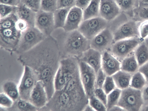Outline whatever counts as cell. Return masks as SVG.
<instances>
[{
  "instance_id": "6",
  "label": "cell",
  "mask_w": 148,
  "mask_h": 111,
  "mask_svg": "<svg viewBox=\"0 0 148 111\" xmlns=\"http://www.w3.org/2000/svg\"><path fill=\"white\" fill-rule=\"evenodd\" d=\"M107 21L100 17L83 20L78 30L86 39L90 40L106 28Z\"/></svg>"
},
{
  "instance_id": "40",
  "label": "cell",
  "mask_w": 148,
  "mask_h": 111,
  "mask_svg": "<svg viewBox=\"0 0 148 111\" xmlns=\"http://www.w3.org/2000/svg\"><path fill=\"white\" fill-rule=\"evenodd\" d=\"M94 95L106 106L107 94L102 88H95L94 91Z\"/></svg>"
},
{
  "instance_id": "26",
  "label": "cell",
  "mask_w": 148,
  "mask_h": 111,
  "mask_svg": "<svg viewBox=\"0 0 148 111\" xmlns=\"http://www.w3.org/2000/svg\"><path fill=\"white\" fill-rule=\"evenodd\" d=\"M70 9L69 8H58L53 12L55 29L63 28Z\"/></svg>"
},
{
  "instance_id": "42",
  "label": "cell",
  "mask_w": 148,
  "mask_h": 111,
  "mask_svg": "<svg viewBox=\"0 0 148 111\" xmlns=\"http://www.w3.org/2000/svg\"><path fill=\"white\" fill-rule=\"evenodd\" d=\"M76 0H57V9L69 8L75 6Z\"/></svg>"
},
{
  "instance_id": "22",
  "label": "cell",
  "mask_w": 148,
  "mask_h": 111,
  "mask_svg": "<svg viewBox=\"0 0 148 111\" xmlns=\"http://www.w3.org/2000/svg\"><path fill=\"white\" fill-rule=\"evenodd\" d=\"M139 67L134 54L126 57L121 62V70L130 74L136 72Z\"/></svg>"
},
{
  "instance_id": "38",
  "label": "cell",
  "mask_w": 148,
  "mask_h": 111,
  "mask_svg": "<svg viewBox=\"0 0 148 111\" xmlns=\"http://www.w3.org/2000/svg\"><path fill=\"white\" fill-rule=\"evenodd\" d=\"M42 0H21L20 2L37 12L40 10Z\"/></svg>"
},
{
  "instance_id": "52",
  "label": "cell",
  "mask_w": 148,
  "mask_h": 111,
  "mask_svg": "<svg viewBox=\"0 0 148 111\" xmlns=\"http://www.w3.org/2000/svg\"><path fill=\"white\" fill-rule=\"evenodd\" d=\"M140 1L143 3L148 4V0H140Z\"/></svg>"
},
{
  "instance_id": "3",
  "label": "cell",
  "mask_w": 148,
  "mask_h": 111,
  "mask_svg": "<svg viewBox=\"0 0 148 111\" xmlns=\"http://www.w3.org/2000/svg\"><path fill=\"white\" fill-rule=\"evenodd\" d=\"M65 38L62 46L63 53L66 55L81 56L90 48V41L78 30L70 32Z\"/></svg>"
},
{
  "instance_id": "49",
  "label": "cell",
  "mask_w": 148,
  "mask_h": 111,
  "mask_svg": "<svg viewBox=\"0 0 148 111\" xmlns=\"http://www.w3.org/2000/svg\"><path fill=\"white\" fill-rule=\"evenodd\" d=\"M109 111H125V110L121 107L116 105L112 107Z\"/></svg>"
},
{
  "instance_id": "20",
  "label": "cell",
  "mask_w": 148,
  "mask_h": 111,
  "mask_svg": "<svg viewBox=\"0 0 148 111\" xmlns=\"http://www.w3.org/2000/svg\"><path fill=\"white\" fill-rule=\"evenodd\" d=\"M36 12L20 2L17 6L16 14L18 19L25 21L29 27L35 26Z\"/></svg>"
},
{
  "instance_id": "4",
  "label": "cell",
  "mask_w": 148,
  "mask_h": 111,
  "mask_svg": "<svg viewBox=\"0 0 148 111\" xmlns=\"http://www.w3.org/2000/svg\"><path fill=\"white\" fill-rule=\"evenodd\" d=\"M143 103L141 91L129 87L122 90L117 105L125 111H139Z\"/></svg>"
},
{
  "instance_id": "41",
  "label": "cell",
  "mask_w": 148,
  "mask_h": 111,
  "mask_svg": "<svg viewBox=\"0 0 148 111\" xmlns=\"http://www.w3.org/2000/svg\"><path fill=\"white\" fill-rule=\"evenodd\" d=\"M139 36L142 39L148 38V20L145 21L140 25L139 28Z\"/></svg>"
},
{
  "instance_id": "51",
  "label": "cell",
  "mask_w": 148,
  "mask_h": 111,
  "mask_svg": "<svg viewBox=\"0 0 148 111\" xmlns=\"http://www.w3.org/2000/svg\"><path fill=\"white\" fill-rule=\"evenodd\" d=\"M140 109H142L141 110L143 111H148V103L144 107L142 106Z\"/></svg>"
},
{
  "instance_id": "14",
  "label": "cell",
  "mask_w": 148,
  "mask_h": 111,
  "mask_svg": "<svg viewBox=\"0 0 148 111\" xmlns=\"http://www.w3.org/2000/svg\"><path fill=\"white\" fill-rule=\"evenodd\" d=\"M113 36L110 30L106 28L90 41V48L101 52L110 46Z\"/></svg>"
},
{
  "instance_id": "18",
  "label": "cell",
  "mask_w": 148,
  "mask_h": 111,
  "mask_svg": "<svg viewBox=\"0 0 148 111\" xmlns=\"http://www.w3.org/2000/svg\"><path fill=\"white\" fill-rule=\"evenodd\" d=\"M101 68L107 76H112L121 70V62L110 52L102 54Z\"/></svg>"
},
{
  "instance_id": "8",
  "label": "cell",
  "mask_w": 148,
  "mask_h": 111,
  "mask_svg": "<svg viewBox=\"0 0 148 111\" xmlns=\"http://www.w3.org/2000/svg\"><path fill=\"white\" fill-rule=\"evenodd\" d=\"M24 66L18 88L20 98L29 101L31 93L39 80L36 73L31 68L27 65Z\"/></svg>"
},
{
  "instance_id": "48",
  "label": "cell",
  "mask_w": 148,
  "mask_h": 111,
  "mask_svg": "<svg viewBox=\"0 0 148 111\" xmlns=\"http://www.w3.org/2000/svg\"><path fill=\"white\" fill-rule=\"evenodd\" d=\"M20 2V0H0V4L17 6Z\"/></svg>"
},
{
  "instance_id": "25",
  "label": "cell",
  "mask_w": 148,
  "mask_h": 111,
  "mask_svg": "<svg viewBox=\"0 0 148 111\" xmlns=\"http://www.w3.org/2000/svg\"><path fill=\"white\" fill-rule=\"evenodd\" d=\"M100 0H92L83 11V20L98 17Z\"/></svg>"
},
{
  "instance_id": "54",
  "label": "cell",
  "mask_w": 148,
  "mask_h": 111,
  "mask_svg": "<svg viewBox=\"0 0 148 111\" xmlns=\"http://www.w3.org/2000/svg\"><path fill=\"white\" fill-rule=\"evenodd\" d=\"M20 0V1H21V0Z\"/></svg>"
},
{
  "instance_id": "37",
  "label": "cell",
  "mask_w": 148,
  "mask_h": 111,
  "mask_svg": "<svg viewBox=\"0 0 148 111\" xmlns=\"http://www.w3.org/2000/svg\"><path fill=\"white\" fill-rule=\"evenodd\" d=\"M14 101L4 92L0 93V105L1 107L9 108H11Z\"/></svg>"
},
{
  "instance_id": "27",
  "label": "cell",
  "mask_w": 148,
  "mask_h": 111,
  "mask_svg": "<svg viewBox=\"0 0 148 111\" xmlns=\"http://www.w3.org/2000/svg\"><path fill=\"white\" fill-rule=\"evenodd\" d=\"M146 82L144 75L138 71L135 72L132 76L130 86L135 89L140 90L145 85Z\"/></svg>"
},
{
  "instance_id": "13",
  "label": "cell",
  "mask_w": 148,
  "mask_h": 111,
  "mask_svg": "<svg viewBox=\"0 0 148 111\" xmlns=\"http://www.w3.org/2000/svg\"><path fill=\"white\" fill-rule=\"evenodd\" d=\"M79 61L75 57H68L61 59L59 67L66 83L79 74Z\"/></svg>"
},
{
  "instance_id": "32",
  "label": "cell",
  "mask_w": 148,
  "mask_h": 111,
  "mask_svg": "<svg viewBox=\"0 0 148 111\" xmlns=\"http://www.w3.org/2000/svg\"><path fill=\"white\" fill-rule=\"evenodd\" d=\"M57 0H42L40 10L53 13L57 9Z\"/></svg>"
},
{
  "instance_id": "2",
  "label": "cell",
  "mask_w": 148,
  "mask_h": 111,
  "mask_svg": "<svg viewBox=\"0 0 148 111\" xmlns=\"http://www.w3.org/2000/svg\"><path fill=\"white\" fill-rule=\"evenodd\" d=\"M88 103V98L84 91L55 90L45 106L49 110L80 111Z\"/></svg>"
},
{
  "instance_id": "15",
  "label": "cell",
  "mask_w": 148,
  "mask_h": 111,
  "mask_svg": "<svg viewBox=\"0 0 148 111\" xmlns=\"http://www.w3.org/2000/svg\"><path fill=\"white\" fill-rule=\"evenodd\" d=\"M39 109L44 107L49 99L44 85L40 81L36 82L30 96L29 100Z\"/></svg>"
},
{
  "instance_id": "33",
  "label": "cell",
  "mask_w": 148,
  "mask_h": 111,
  "mask_svg": "<svg viewBox=\"0 0 148 111\" xmlns=\"http://www.w3.org/2000/svg\"><path fill=\"white\" fill-rule=\"evenodd\" d=\"M88 104L95 111H107L106 106L94 95L88 98Z\"/></svg>"
},
{
  "instance_id": "29",
  "label": "cell",
  "mask_w": 148,
  "mask_h": 111,
  "mask_svg": "<svg viewBox=\"0 0 148 111\" xmlns=\"http://www.w3.org/2000/svg\"><path fill=\"white\" fill-rule=\"evenodd\" d=\"M18 19L16 13H12L0 18V29L9 28L15 26Z\"/></svg>"
},
{
  "instance_id": "19",
  "label": "cell",
  "mask_w": 148,
  "mask_h": 111,
  "mask_svg": "<svg viewBox=\"0 0 148 111\" xmlns=\"http://www.w3.org/2000/svg\"><path fill=\"white\" fill-rule=\"evenodd\" d=\"M101 53L90 48L83 53L79 61L87 64L97 73L101 68L102 54Z\"/></svg>"
},
{
  "instance_id": "43",
  "label": "cell",
  "mask_w": 148,
  "mask_h": 111,
  "mask_svg": "<svg viewBox=\"0 0 148 111\" xmlns=\"http://www.w3.org/2000/svg\"><path fill=\"white\" fill-rule=\"evenodd\" d=\"M145 4L142 6L139 9L138 12L139 16L144 21L148 20V4Z\"/></svg>"
},
{
  "instance_id": "46",
  "label": "cell",
  "mask_w": 148,
  "mask_h": 111,
  "mask_svg": "<svg viewBox=\"0 0 148 111\" xmlns=\"http://www.w3.org/2000/svg\"><path fill=\"white\" fill-rule=\"evenodd\" d=\"M138 70L143 74L145 77L147 82H148V61L140 66Z\"/></svg>"
},
{
  "instance_id": "7",
  "label": "cell",
  "mask_w": 148,
  "mask_h": 111,
  "mask_svg": "<svg viewBox=\"0 0 148 111\" xmlns=\"http://www.w3.org/2000/svg\"><path fill=\"white\" fill-rule=\"evenodd\" d=\"M138 37L124 39L115 42L112 46L111 52L121 62L129 56L141 43Z\"/></svg>"
},
{
  "instance_id": "36",
  "label": "cell",
  "mask_w": 148,
  "mask_h": 111,
  "mask_svg": "<svg viewBox=\"0 0 148 111\" xmlns=\"http://www.w3.org/2000/svg\"><path fill=\"white\" fill-rule=\"evenodd\" d=\"M116 87L112 76H107L102 88L108 94L114 89Z\"/></svg>"
},
{
  "instance_id": "10",
  "label": "cell",
  "mask_w": 148,
  "mask_h": 111,
  "mask_svg": "<svg viewBox=\"0 0 148 111\" xmlns=\"http://www.w3.org/2000/svg\"><path fill=\"white\" fill-rule=\"evenodd\" d=\"M79 65L80 80L89 98L94 95L96 73L93 68L84 62L79 61Z\"/></svg>"
},
{
  "instance_id": "11",
  "label": "cell",
  "mask_w": 148,
  "mask_h": 111,
  "mask_svg": "<svg viewBox=\"0 0 148 111\" xmlns=\"http://www.w3.org/2000/svg\"><path fill=\"white\" fill-rule=\"evenodd\" d=\"M35 27L46 37L51 36L55 29L53 13L39 10L36 13Z\"/></svg>"
},
{
  "instance_id": "44",
  "label": "cell",
  "mask_w": 148,
  "mask_h": 111,
  "mask_svg": "<svg viewBox=\"0 0 148 111\" xmlns=\"http://www.w3.org/2000/svg\"><path fill=\"white\" fill-rule=\"evenodd\" d=\"M15 26L16 29L21 32L25 31L29 27L25 21L20 19H18Z\"/></svg>"
},
{
  "instance_id": "39",
  "label": "cell",
  "mask_w": 148,
  "mask_h": 111,
  "mask_svg": "<svg viewBox=\"0 0 148 111\" xmlns=\"http://www.w3.org/2000/svg\"><path fill=\"white\" fill-rule=\"evenodd\" d=\"M107 75L101 68L96 73L95 87L102 88Z\"/></svg>"
},
{
  "instance_id": "53",
  "label": "cell",
  "mask_w": 148,
  "mask_h": 111,
  "mask_svg": "<svg viewBox=\"0 0 148 111\" xmlns=\"http://www.w3.org/2000/svg\"><path fill=\"white\" fill-rule=\"evenodd\" d=\"M145 39H146L145 42L146 43L147 45L148 46V38Z\"/></svg>"
},
{
  "instance_id": "47",
  "label": "cell",
  "mask_w": 148,
  "mask_h": 111,
  "mask_svg": "<svg viewBox=\"0 0 148 111\" xmlns=\"http://www.w3.org/2000/svg\"><path fill=\"white\" fill-rule=\"evenodd\" d=\"M141 91L144 103H148V83L146 84Z\"/></svg>"
},
{
  "instance_id": "1",
  "label": "cell",
  "mask_w": 148,
  "mask_h": 111,
  "mask_svg": "<svg viewBox=\"0 0 148 111\" xmlns=\"http://www.w3.org/2000/svg\"><path fill=\"white\" fill-rule=\"evenodd\" d=\"M60 51L56 39L51 36L46 37L30 50L20 54L18 61L27 66L36 73L43 83L49 100L54 92V79L59 68Z\"/></svg>"
},
{
  "instance_id": "30",
  "label": "cell",
  "mask_w": 148,
  "mask_h": 111,
  "mask_svg": "<svg viewBox=\"0 0 148 111\" xmlns=\"http://www.w3.org/2000/svg\"><path fill=\"white\" fill-rule=\"evenodd\" d=\"M16 106L21 111H36L39 109L29 101L19 98L16 101Z\"/></svg>"
},
{
  "instance_id": "5",
  "label": "cell",
  "mask_w": 148,
  "mask_h": 111,
  "mask_svg": "<svg viewBox=\"0 0 148 111\" xmlns=\"http://www.w3.org/2000/svg\"><path fill=\"white\" fill-rule=\"evenodd\" d=\"M46 37L35 27H29L22 32L15 52L20 54L31 49L43 41Z\"/></svg>"
},
{
  "instance_id": "9",
  "label": "cell",
  "mask_w": 148,
  "mask_h": 111,
  "mask_svg": "<svg viewBox=\"0 0 148 111\" xmlns=\"http://www.w3.org/2000/svg\"><path fill=\"white\" fill-rule=\"evenodd\" d=\"M21 32L15 26L0 29V46L2 49L12 53L15 52L20 38Z\"/></svg>"
},
{
  "instance_id": "50",
  "label": "cell",
  "mask_w": 148,
  "mask_h": 111,
  "mask_svg": "<svg viewBox=\"0 0 148 111\" xmlns=\"http://www.w3.org/2000/svg\"><path fill=\"white\" fill-rule=\"evenodd\" d=\"M84 111H92L95 110L88 103L85 108Z\"/></svg>"
},
{
  "instance_id": "35",
  "label": "cell",
  "mask_w": 148,
  "mask_h": 111,
  "mask_svg": "<svg viewBox=\"0 0 148 111\" xmlns=\"http://www.w3.org/2000/svg\"><path fill=\"white\" fill-rule=\"evenodd\" d=\"M17 6L0 4V18L6 17L12 14L16 13Z\"/></svg>"
},
{
  "instance_id": "12",
  "label": "cell",
  "mask_w": 148,
  "mask_h": 111,
  "mask_svg": "<svg viewBox=\"0 0 148 111\" xmlns=\"http://www.w3.org/2000/svg\"><path fill=\"white\" fill-rule=\"evenodd\" d=\"M139 25L134 21H129L124 23L115 32L113 35V40L115 42L124 39L138 37L139 36Z\"/></svg>"
},
{
  "instance_id": "28",
  "label": "cell",
  "mask_w": 148,
  "mask_h": 111,
  "mask_svg": "<svg viewBox=\"0 0 148 111\" xmlns=\"http://www.w3.org/2000/svg\"><path fill=\"white\" fill-rule=\"evenodd\" d=\"M121 91V89L116 88L107 94L106 105L107 111H109L112 107L117 105Z\"/></svg>"
},
{
  "instance_id": "24",
  "label": "cell",
  "mask_w": 148,
  "mask_h": 111,
  "mask_svg": "<svg viewBox=\"0 0 148 111\" xmlns=\"http://www.w3.org/2000/svg\"><path fill=\"white\" fill-rule=\"evenodd\" d=\"M2 89L3 92L12 99L14 102L20 98L18 86L14 81L11 80L6 81L3 84Z\"/></svg>"
},
{
  "instance_id": "17",
  "label": "cell",
  "mask_w": 148,
  "mask_h": 111,
  "mask_svg": "<svg viewBox=\"0 0 148 111\" xmlns=\"http://www.w3.org/2000/svg\"><path fill=\"white\" fill-rule=\"evenodd\" d=\"M120 10L114 0H100L99 15L106 21L114 19Z\"/></svg>"
},
{
  "instance_id": "34",
  "label": "cell",
  "mask_w": 148,
  "mask_h": 111,
  "mask_svg": "<svg viewBox=\"0 0 148 111\" xmlns=\"http://www.w3.org/2000/svg\"><path fill=\"white\" fill-rule=\"evenodd\" d=\"M121 10L127 11L135 6L138 0H114Z\"/></svg>"
},
{
  "instance_id": "21",
  "label": "cell",
  "mask_w": 148,
  "mask_h": 111,
  "mask_svg": "<svg viewBox=\"0 0 148 111\" xmlns=\"http://www.w3.org/2000/svg\"><path fill=\"white\" fill-rule=\"evenodd\" d=\"M131 74L120 70L112 76L116 88L122 90L129 87L132 77Z\"/></svg>"
},
{
  "instance_id": "23",
  "label": "cell",
  "mask_w": 148,
  "mask_h": 111,
  "mask_svg": "<svg viewBox=\"0 0 148 111\" xmlns=\"http://www.w3.org/2000/svg\"><path fill=\"white\" fill-rule=\"evenodd\" d=\"M134 51V55L139 67L148 61V46L145 42H141Z\"/></svg>"
},
{
  "instance_id": "16",
  "label": "cell",
  "mask_w": 148,
  "mask_h": 111,
  "mask_svg": "<svg viewBox=\"0 0 148 111\" xmlns=\"http://www.w3.org/2000/svg\"><path fill=\"white\" fill-rule=\"evenodd\" d=\"M83 20V11L75 6L71 8L68 13L64 25L65 31L70 32L78 29Z\"/></svg>"
},
{
  "instance_id": "45",
  "label": "cell",
  "mask_w": 148,
  "mask_h": 111,
  "mask_svg": "<svg viewBox=\"0 0 148 111\" xmlns=\"http://www.w3.org/2000/svg\"><path fill=\"white\" fill-rule=\"evenodd\" d=\"M92 0H76L75 6L84 10L89 5Z\"/></svg>"
},
{
  "instance_id": "31",
  "label": "cell",
  "mask_w": 148,
  "mask_h": 111,
  "mask_svg": "<svg viewBox=\"0 0 148 111\" xmlns=\"http://www.w3.org/2000/svg\"><path fill=\"white\" fill-rule=\"evenodd\" d=\"M53 83L55 91L63 90L66 83V80L59 68L55 74Z\"/></svg>"
}]
</instances>
